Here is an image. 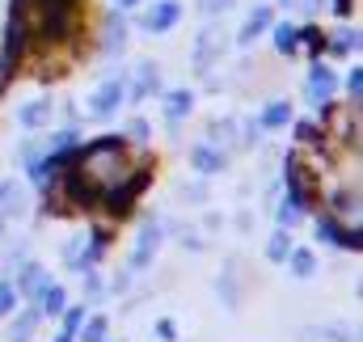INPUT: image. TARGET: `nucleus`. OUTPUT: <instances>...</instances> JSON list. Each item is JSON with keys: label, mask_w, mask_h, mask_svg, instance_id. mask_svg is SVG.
Wrapping results in <instances>:
<instances>
[{"label": "nucleus", "mask_w": 363, "mask_h": 342, "mask_svg": "<svg viewBox=\"0 0 363 342\" xmlns=\"http://www.w3.org/2000/svg\"><path fill=\"white\" fill-rule=\"evenodd\" d=\"M0 211H4V216H21V211H26V190H21L13 177L0 182Z\"/></svg>", "instance_id": "2"}, {"label": "nucleus", "mask_w": 363, "mask_h": 342, "mask_svg": "<svg viewBox=\"0 0 363 342\" xmlns=\"http://www.w3.org/2000/svg\"><path fill=\"white\" fill-rule=\"evenodd\" d=\"M296 220H300V211H296L291 203H287V207H279V224H296Z\"/></svg>", "instance_id": "21"}, {"label": "nucleus", "mask_w": 363, "mask_h": 342, "mask_svg": "<svg viewBox=\"0 0 363 342\" xmlns=\"http://www.w3.org/2000/svg\"><path fill=\"white\" fill-rule=\"evenodd\" d=\"M182 21V4L178 0H161L148 17H144V30H152V34H165L169 26H178Z\"/></svg>", "instance_id": "1"}, {"label": "nucleus", "mask_w": 363, "mask_h": 342, "mask_svg": "<svg viewBox=\"0 0 363 342\" xmlns=\"http://www.w3.org/2000/svg\"><path fill=\"white\" fill-rule=\"evenodd\" d=\"M267 254H271V262H283V258L291 254V241H287V233H283V228L274 233V241H271V250H267Z\"/></svg>", "instance_id": "14"}, {"label": "nucleus", "mask_w": 363, "mask_h": 342, "mask_svg": "<svg viewBox=\"0 0 363 342\" xmlns=\"http://www.w3.org/2000/svg\"><path fill=\"white\" fill-rule=\"evenodd\" d=\"M81 321H85V309H72V313L64 317V334H77V330H81Z\"/></svg>", "instance_id": "19"}, {"label": "nucleus", "mask_w": 363, "mask_h": 342, "mask_svg": "<svg viewBox=\"0 0 363 342\" xmlns=\"http://www.w3.org/2000/svg\"><path fill=\"white\" fill-rule=\"evenodd\" d=\"M351 334L342 326H321V330H300V342H347Z\"/></svg>", "instance_id": "5"}, {"label": "nucleus", "mask_w": 363, "mask_h": 342, "mask_svg": "<svg viewBox=\"0 0 363 342\" xmlns=\"http://www.w3.org/2000/svg\"><path fill=\"white\" fill-rule=\"evenodd\" d=\"M157 334H161L165 342H174V334H178V330H174V321H157Z\"/></svg>", "instance_id": "22"}, {"label": "nucleus", "mask_w": 363, "mask_h": 342, "mask_svg": "<svg viewBox=\"0 0 363 342\" xmlns=\"http://www.w3.org/2000/svg\"><path fill=\"white\" fill-rule=\"evenodd\" d=\"M190 106H194V97L190 93H169V118H182V114H190Z\"/></svg>", "instance_id": "13"}, {"label": "nucleus", "mask_w": 363, "mask_h": 342, "mask_svg": "<svg viewBox=\"0 0 363 342\" xmlns=\"http://www.w3.org/2000/svg\"><path fill=\"white\" fill-rule=\"evenodd\" d=\"M228 4H233V0H203L207 13H220V9H228Z\"/></svg>", "instance_id": "24"}, {"label": "nucleus", "mask_w": 363, "mask_h": 342, "mask_svg": "<svg viewBox=\"0 0 363 342\" xmlns=\"http://www.w3.org/2000/svg\"><path fill=\"white\" fill-rule=\"evenodd\" d=\"M291 275H296V279H308V275H313V254H308V250H296V254H291Z\"/></svg>", "instance_id": "10"}, {"label": "nucleus", "mask_w": 363, "mask_h": 342, "mask_svg": "<svg viewBox=\"0 0 363 342\" xmlns=\"http://www.w3.org/2000/svg\"><path fill=\"white\" fill-rule=\"evenodd\" d=\"M17 309V287L13 283H0V317H9Z\"/></svg>", "instance_id": "15"}, {"label": "nucleus", "mask_w": 363, "mask_h": 342, "mask_svg": "<svg viewBox=\"0 0 363 342\" xmlns=\"http://www.w3.org/2000/svg\"><path fill=\"white\" fill-rule=\"evenodd\" d=\"M60 342H72V334H60Z\"/></svg>", "instance_id": "26"}, {"label": "nucleus", "mask_w": 363, "mask_h": 342, "mask_svg": "<svg viewBox=\"0 0 363 342\" xmlns=\"http://www.w3.org/2000/svg\"><path fill=\"white\" fill-rule=\"evenodd\" d=\"M267 21H271V13H267V9H258V13L245 21V34H241V43H254V38H258V30H262Z\"/></svg>", "instance_id": "11"}, {"label": "nucleus", "mask_w": 363, "mask_h": 342, "mask_svg": "<svg viewBox=\"0 0 363 342\" xmlns=\"http://www.w3.org/2000/svg\"><path fill=\"white\" fill-rule=\"evenodd\" d=\"M43 313H64V287H38Z\"/></svg>", "instance_id": "8"}, {"label": "nucleus", "mask_w": 363, "mask_h": 342, "mask_svg": "<svg viewBox=\"0 0 363 342\" xmlns=\"http://www.w3.org/2000/svg\"><path fill=\"white\" fill-rule=\"evenodd\" d=\"M101 338H106V317H93L89 330H85V338H81V342H101Z\"/></svg>", "instance_id": "18"}, {"label": "nucleus", "mask_w": 363, "mask_h": 342, "mask_svg": "<svg viewBox=\"0 0 363 342\" xmlns=\"http://www.w3.org/2000/svg\"><path fill=\"white\" fill-rule=\"evenodd\" d=\"M347 89H351V97H359V89H363V81H359V72H351V81H347Z\"/></svg>", "instance_id": "25"}, {"label": "nucleus", "mask_w": 363, "mask_h": 342, "mask_svg": "<svg viewBox=\"0 0 363 342\" xmlns=\"http://www.w3.org/2000/svg\"><path fill=\"white\" fill-rule=\"evenodd\" d=\"M287 118H291V106H287V101H274L271 110L262 114V127H283Z\"/></svg>", "instance_id": "9"}, {"label": "nucleus", "mask_w": 363, "mask_h": 342, "mask_svg": "<svg viewBox=\"0 0 363 342\" xmlns=\"http://www.w3.org/2000/svg\"><path fill=\"white\" fill-rule=\"evenodd\" d=\"M118 101H123V85H118V81H114V85H101L97 89V97H93V114L106 118V114L118 110Z\"/></svg>", "instance_id": "3"}, {"label": "nucleus", "mask_w": 363, "mask_h": 342, "mask_svg": "<svg viewBox=\"0 0 363 342\" xmlns=\"http://www.w3.org/2000/svg\"><path fill=\"white\" fill-rule=\"evenodd\" d=\"M17 118H21L26 127H38V123H47V118H51V101H34V106H26Z\"/></svg>", "instance_id": "7"}, {"label": "nucleus", "mask_w": 363, "mask_h": 342, "mask_svg": "<svg viewBox=\"0 0 363 342\" xmlns=\"http://www.w3.org/2000/svg\"><path fill=\"white\" fill-rule=\"evenodd\" d=\"M131 136H135V140H148V123L135 118V123H131Z\"/></svg>", "instance_id": "23"}, {"label": "nucleus", "mask_w": 363, "mask_h": 342, "mask_svg": "<svg viewBox=\"0 0 363 342\" xmlns=\"http://www.w3.org/2000/svg\"><path fill=\"white\" fill-rule=\"evenodd\" d=\"M194 165H199V173H220V170H224V153L194 148Z\"/></svg>", "instance_id": "6"}, {"label": "nucleus", "mask_w": 363, "mask_h": 342, "mask_svg": "<svg viewBox=\"0 0 363 342\" xmlns=\"http://www.w3.org/2000/svg\"><path fill=\"white\" fill-rule=\"evenodd\" d=\"M296 43H300L296 38V26H274V47L279 51H296Z\"/></svg>", "instance_id": "12"}, {"label": "nucleus", "mask_w": 363, "mask_h": 342, "mask_svg": "<svg viewBox=\"0 0 363 342\" xmlns=\"http://www.w3.org/2000/svg\"><path fill=\"white\" fill-rule=\"evenodd\" d=\"M152 250H157V228L144 233V241H140V250H135V266H144V258H152Z\"/></svg>", "instance_id": "16"}, {"label": "nucleus", "mask_w": 363, "mask_h": 342, "mask_svg": "<svg viewBox=\"0 0 363 342\" xmlns=\"http://www.w3.org/2000/svg\"><path fill=\"white\" fill-rule=\"evenodd\" d=\"M308 93H313L317 101H330V93H334V77H330V68L313 64V77H308Z\"/></svg>", "instance_id": "4"}, {"label": "nucleus", "mask_w": 363, "mask_h": 342, "mask_svg": "<svg viewBox=\"0 0 363 342\" xmlns=\"http://www.w3.org/2000/svg\"><path fill=\"white\" fill-rule=\"evenodd\" d=\"M21 287H43V275H38V266H26V275H21Z\"/></svg>", "instance_id": "20"}, {"label": "nucleus", "mask_w": 363, "mask_h": 342, "mask_svg": "<svg viewBox=\"0 0 363 342\" xmlns=\"http://www.w3.org/2000/svg\"><path fill=\"white\" fill-rule=\"evenodd\" d=\"M30 330H34V313L17 317V330H13V342H30Z\"/></svg>", "instance_id": "17"}]
</instances>
